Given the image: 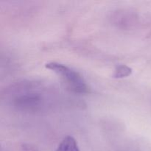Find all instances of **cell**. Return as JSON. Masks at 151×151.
I'll return each instance as SVG.
<instances>
[{"mask_svg": "<svg viewBox=\"0 0 151 151\" xmlns=\"http://www.w3.org/2000/svg\"><path fill=\"white\" fill-rule=\"evenodd\" d=\"M11 102L19 110L40 112L50 106V94L39 83L22 82L10 88Z\"/></svg>", "mask_w": 151, "mask_h": 151, "instance_id": "cell-1", "label": "cell"}, {"mask_svg": "<svg viewBox=\"0 0 151 151\" xmlns=\"http://www.w3.org/2000/svg\"><path fill=\"white\" fill-rule=\"evenodd\" d=\"M46 68L57 74L69 88L77 94H88L91 88L82 75L66 65L58 62H50L45 65Z\"/></svg>", "mask_w": 151, "mask_h": 151, "instance_id": "cell-2", "label": "cell"}, {"mask_svg": "<svg viewBox=\"0 0 151 151\" xmlns=\"http://www.w3.org/2000/svg\"><path fill=\"white\" fill-rule=\"evenodd\" d=\"M55 151H80L77 141L71 136L63 139Z\"/></svg>", "mask_w": 151, "mask_h": 151, "instance_id": "cell-3", "label": "cell"}, {"mask_svg": "<svg viewBox=\"0 0 151 151\" xmlns=\"http://www.w3.org/2000/svg\"><path fill=\"white\" fill-rule=\"evenodd\" d=\"M132 74V69L127 65H119L115 69L113 77L115 78H123L130 76Z\"/></svg>", "mask_w": 151, "mask_h": 151, "instance_id": "cell-4", "label": "cell"}]
</instances>
